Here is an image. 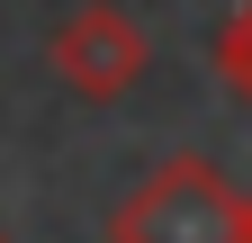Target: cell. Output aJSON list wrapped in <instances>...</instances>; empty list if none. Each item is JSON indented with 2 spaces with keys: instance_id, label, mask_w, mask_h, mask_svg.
I'll return each instance as SVG.
<instances>
[{
  "instance_id": "cell-5",
  "label": "cell",
  "mask_w": 252,
  "mask_h": 243,
  "mask_svg": "<svg viewBox=\"0 0 252 243\" xmlns=\"http://www.w3.org/2000/svg\"><path fill=\"white\" fill-rule=\"evenodd\" d=\"M0 243H9V234H0Z\"/></svg>"
},
{
  "instance_id": "cell-2",
  "label": "cell",
  "mask_w": 252,
  "mask_h": 243,
  "mask_svg": "<svg viewBox=\"0 0 252 243\" xmlns=\"http://www.w3.org/2000/svg\"><path fill=\"white\" fill-rule=\"evenodd\" d=\"M54 72H63V90H81V99H126L135 90V72H144V27L117 9V0H81L72 18L54 27Z\"/></svg>"
},
{
  "instance_id": "cell-1",
  "label": "cell",
  "mask_w": 252,
  "mask_h": 243,
  "mask_svg": "<svg viewBox=\"0 0 252 243\" xmlns=\"http://www.w3.org/2000/svg\"><path fill=\"white\" fill-rule=\"evenodd\" d=\"M108 243H243V189H225L216 162L171 153L108 216Z\"/></svg>"
},
{
  "instance_id": "cell-3",
  "label": "cell",
  "mask_w": 252,
  "mask_h": 243,
  "mask_svg": "<svg viewBox=\"0 0 252 243\" xmlns=\"http://www.w3.org/2000/svg\"><path fill=\"white\" fill-rule=\"evenodd\" d=\"M216 72H225V90L252 108V0H243L225 27H216Z\"/></svg>"
},
{
  "instance_id": "cell-4",
  "label": "cell",
  "mask_w": 252,
  "mask_h": 243,
  "mask_svg": "<svg viewBox=\"0 0 252 243\" xmlns=\"http://www.w3.org/2000/svg\"><path fill=\"white\" fill-rule=\"evenodd\" d=\"M243 243H252V189H243Z\"/></svg>"
}]
</instances>
